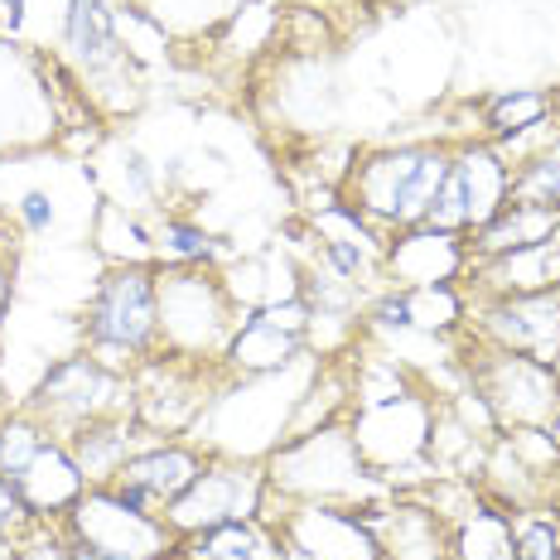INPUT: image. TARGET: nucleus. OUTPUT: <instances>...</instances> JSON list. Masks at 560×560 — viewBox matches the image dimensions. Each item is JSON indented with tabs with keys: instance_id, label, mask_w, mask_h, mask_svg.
Wrapping results in <instances>:
<instances>
[{
	"instance_id": "2eb2a0df",
	"label": "nucleus",
	"mask_w": 560,
	"mask_h": 560,
	"mask_svg": "<svg viewBox=\"0 0 560 560\" xmlns=\"http://www.w3.org/2000/svg\"><path fill=\"white\" fill-rule=\"evenodd\" d=\"M136 440H140L136 416H102V420H88V425L68 430L63 445L73 454L78 469H83L88 488H102V483H112L116 469L136 454Z\"/></svg>"
},
{
	"instance_id": "0eeeda50",
	"label": "nucleus",
	"mask_w": 560,
	"mask_h": 560,
	"mask_svg": "<svg viewBox=\"0 0 560 560\" xmlns=\"http://www.w3.org/2000/svg\"><path fill=\"white\" fill-rule=\"evenodd\" d=\"M503 203H508L503 155H498L493 145H459L450 155V174L425 213V228L459 237V232H469V228H483Z\"/></svg>"
},
{
	"instance_id": "7ed1b4c3",
	"label": "nucleus",
	"mask_w": 560,
	"mask_h": 560,
	"mask_svg": "<svg viewBox=\"0 0 560 560\" xmlns=\"http://www.w3.org/2000/svg\"><path fill=\"white\" fill-rule=\"evenodd\" d=\"M136 406V387L121 377V372H107L92 358H63L58 368L44 372L39 392L30 396L25 411L34 420L49 425V435L63 440L68 430L88 425V420H102V416H131Z\"/></svg>"
},
{
	"instance_id": "c756f323",
	"label": "nucleus",
	"mask_w": 560,
	"mask_h": 560,
	"mask_svg": "<svg viewBox=\"0 0 560 560\" xmlns=\"http://www.w3.org/2000/svg\"><path fill=\"white\" fill-rule=\"evenodd\" d=\"M556 560H560V556H556Z\"/></svg>"
},
{
	"instance_id": "c85d7f7f",
	"label": "nucleus",
	"mask_w": 560,
	"mask_h": 560,
	"mask_svg": "<svg viewBox=\"0 0 560 560\" xmlns=\"http://www.w3.org/2000/svg\"><path fill=\"white\" fill-rule=\"evenodd\" d=\"M170 560H194V556H184V551H174V556H170Z\"/></svg>"
},
{
	"instance_id": "6ab92c4d",
	"label": "nucleus",
	"mask_w": 560,
	"mask_h": 560,
	"mask_svg": "<svg viewBox=\"0 0 560 560\" xmlns=\"http://www.w3.org/2000/svg\"><path fill=\"white\" fill-rule=\"evenodd\" d=\"M508 203H532V208H556L560 213V136L517 170H508Z\"/></svg>"
},
{
	"instance_id": "f3484780",
	"label": "nucleus",
	"mask_w": 560,
	"mask_h": 560,
	"mask_svg": "<svg viewBox=\"0 0 560 560\" xmlns=\"http://www.w3.org/2000/svg\"><path fill=\"white\" fill-rule=\"evenodd\" d=\"M179 551L194 560H285V541L266 522L242 517V522H223V527L184 536Z\"/></svg>"
},
{
	"instance_id": "ddd939ff",
	"label": "nucleus",
	"mask_w": 560,
	"mask_h": 560,
	"mask_svg": "<svg viewBox=\"0 0 560 560\" xmlns=\"http://www.w3.org/2000/svg\"><path fill=\"white\" fill-rule=\"evenodd\" d=\"M387 261H392V276L401 280L406 290L450 285V280L464 271V247L454 232H435V228L416 223L401 232V242L392 247Z\"/></svg>"
},
{
	"instance_id": "b1692460",
	"label": "nucleus",
	"mask_w": 560,
	"mask_h": 560,
	"mask_svg": "<svg viewBox=\"0 0 560 560\" xmlns=\"http://www.w3.org/2000/svg\"><path fill=\"white\" fill-rule=\"evenodd\" d=\"M512 556L517 560H556L560 556L556 517H512Z\"/></svg>"
},
{
	"instance_id": "dca6fc26",
	"label": "nucleus",
	"mask_w": 560,
	"mask_h": 560,
	"mask_svg": "<svg viewBox=\"0 0 560 560\" xmlns=\"http://www.w3.org/2000/svg\"><path fill=\"white\" fill-rule=\"evenodd\" d=\"M560 232L556 208H532V203H503L483 228H474V261H493V256L551 242Z\"/></svg>"
},
{
	"instance_id": "aec40b11",
	"label": "nucleus",
	"mask_w": 560,
	"mask_h": 560,
	"mask_svg": "<svg viewBox=\"0 0 560 560\" xmlns=\"http://www.w3.org/2000/svg\"><path fill=\"white\" fill-rule=\"evenodd\" d=\"M49 425L44 420H34L30 411H15L0 420V478H5L10 488L20 483V474L34 464V454L49 445Z\"/></svg>"
},
{
	"instance_id": "4be33fe9",
	"label": "nucleus",
	"mask_w": 560,
	"mask_h": 560,
	"mask_svg": "<svg viewBox=\"0 0 560 560\" xmlns=\"http://www.w3.org/2000/svg\"><path fill=\"white\" fill-rule=\"evenodd\" d=\"M551 112H556V97H546V92H536V88L503 92V97L488 102V131H493V140H508L536 121H546Z\"/></svg>"
},
{
	"instance_id": "1a4fd4ad",
	"label": "nucleus",
	"mask_w": 560,
	"mask_h": 560,
	"mask_svg": "<svg viewBox=\"0 0 560 560\" xmlns=\"http://www.w3.org/2000/svg\"><path fill=\"white\" fill-rule=\"evenodd\" d=\"M305 334H310V305L300 295L271 300V305L252 310L247 319L232 329L223 358L242 372V377H261V372H276V368H285L290 358H300Z\"/></svg>"
},
{
	"instance_id": "bb28decb",
	"label": "nucleus",
	"mask_w": 560,
	"mask_h": 560,
	"mask_svg": "<svg viewBox=\"0 0 560 560\" xmlns=\"http://www.w3.org/2000/svg\"><path fill=\"white\" fill-rule=\"evenodd\" d=\"M30 508H25V498L15 493V488L5 483V478H0V536L5 532H20V527H30Z\"/></svg>"
},
{
	"instance_id": "423d86ee",
	"label": "nucleus",
	"mask_w": 560,
	"mask_h": 560,
	"mask_svg": "<svg viewBox=\"0 0 560 560\" xmlns=\"http://www.w3.org/2000/svg\"><path fill=\"white\" fill-rule=\"evenodd\" d=\"M478 396L488 416L512 430H551L560 420V368L527 353L498 348L478 372Z\"/></svg>"
},
{
	"instance_id": "20e7f679",
	"label": "nucleus",
	"mask_w": 560,
	"mask_h": 560,
	"mask_svg": "<svg viewBox=\"0 0 560 560\" xmlns=\"http://www.w3.org/2000/svg\"><path fill=\"white\" fill-rule=\"evenodd\" d=\"M63 527L107 560H170L179 551V532L160 512L126 508L112 488H88L78 508L63 517Z\"/></svg>"
},
{
	"instance_id": "cd10ccee",
	"label": "nucleus",
	"mask_w": 560,
	"mask_h": 560,
	"mask_svg": "<svg viewBox=\"0 0 560 560\" xmlns=\"http://www.w3.org/2000/svg\"><path fill=\"white\" fill-rule=\"evenodd\" d=\"M20 218H25V228H30V232H49V223H54V203H49V194L30 189L25 198H20Z\"/></svg>"
},
{
	"instance_id": "f257e3e1",
	"label": "nucleus",
	"mask_w": 560,
	"mask_h": 560,
	"mask_svg": "<svg viewBox=\"0 0 560 560\" xmlns=\"http://www.w3.org/2000/svg\"><path fill=\"white\" fill-rule=\"evenodd\" d=\"M450 145H401V150H377L353 170L348 189L353 208L372 223L387 228H416L425 223L430 203H435L440 184L450 174Z\"/></svg>"
},
{
	"instance_id": "39448f33",
	"label": "nucleus",
	"mask_w": 560,
	"mask_h": 560,
	"mask_svg": "<svg viewBox=\"0 0 560 560\" xmlns=\"http://www.w3.org/2000/svg\"><path fill=\"white\" fill-rule=\"evenodd\" d=\"M160 280V338L179 358H203L228 348V290L198 266H165Z\"/></svg>"
},
{
	"instance_id": "f8f14e48",
	"label": "nucleus",
	"mask_w": 560,
	"mask_h": 560,
	"mask_svg": "<svg viewBox=\"0 0 560 560\" xmlns=\"http://www.w3.org/2000/svg\"><path fill=\"white\" fill-rule=\"evenodd\" d=\"M15 493L25 498L34 522H63L68 512L78 508V498L88 493V478L73 464V454H68L63 440H49V445L34 454L30 469L20 474Z\"/></svg>"
},
{
	"instance_id": "4468645a",
	"label": "nucleus",
	"mask_w": 560,
	"mask_h": 560,
	"mask_svg": "<svg viewBox=\"0 0 560 560\" xmlns=\"http://www.w3.org/2000/svg\"><path fill=\"white\" fill-rule=\"evenodd\" d=\"M478 285L493 300H517V295H551L560 290V237L536 242V247L478 261Z\"/></svg>"
},
{
	"instance_id": "393cba45",
	"label": "nucleus",
	"mask_w": 560,
	"mask_h": 560,
	"mask_svg": "<svg viewBox=\"0 0 560 560\" xmlns=\"http://www.w3.org/2000/svg\"><path fill=\"white\" fill-rule=\"evenodd\" d=\"M411 305V329H450L459 314V295L450 285H425V290H406Z\"/></svg>"
},
{
	"instance_id": "a878e982",
	"label": "nucleus",
	"mask_w": 560,
	"mask_h": 560,
	"mask_svg": "<svg viewBox=\"0 0 560 560\" xmlns=\"http://www.w3.org/2000/svg\"><path fill=\"white\" fill-rule=\"evenodd\" d=\"M15 560H68V527L63 522H30L20 532Z\"/></svg>"
},
{
	"instance_id": "9b49d317",
	"label": "nucleus",
	"mask_w": 560,
	"mask_h": 560,
	"mask_svg": "<svg viewBox=\"0 0 560 560\" xmlns=\"http://www.w3.org/2000/svg\"><path fill=\"white\" fill-rule=\"evenodd\" d=\"M483 329H488V338H493V348L556 363L560 358V290H551V295L493 300Z\"/></svg>"
},
{
	"instance_id": "6e6552de",
	"label": "nucleus",
	"mask_w": 560,
	"mask_h": 560,
	"mask_svg": "<svg viewBox=\"0 0 560 560\" xmlns=\"http://www.w3.org/2000/svg\"><path fill=\"white\" fill-rule=\"evenodd\" d=\"M261 498H266V474H256L252 464H213L208 459L203 474L165 508V522L184 541V536H194V532L256 517V512H261Z\"/></svg>"
},
{
	"instance_id": "9d476101",
	"label": "nucleus",
	"mask_w": 560,
	"mask_h": 560,
	"mask_svg": "<svg viewBox=\"0 0 560 560\" xmlns=\"http://www.w3.org/2000/svg\"><path fill=\"white\" fill-rule=\"evenodd\" d=\"M203 464L208 459L194 454L189 445H150V450H136L131 459L116 469L112 483H102V488H112L126 508L160 512V517H165V508L203 474Z\"/></svg>"
},
{
	"instance_id": "412c9836",
	"label": "nucleus",
	"mask_w": 560,
	"mask_h": 560,
	"mask_svg": "<svg viewBox=\"0 0 560 560\" xmlns=\"http://www.w3.org/2000/svg\"><path fill=\"white\" fill-rule=\"evenodd\" d=\"M150 242H155V256L165 266H203L218 256V242L198 223H189V218H165V223L150 232Z\"/></svg>"
},
{
	"instance_id": "a211bd4d",
	"label": "nucleus",
	"mask_w": 560,
	"mask_h": 560,
	"mask_svg": "<svg viewBox=\"0 0 560 560\" xmlns=\"http://www.w3.org/2000/svg\"><path fill=\"white\" fill-rule=\"evenodd\" d=\"M63 39L68 54L88 68V73H102V68L121 63V39H116V15L102 0H68L63 15Z\"/></svg>"
},
{
	"instance_id": "f03ea898",
	"label": "nucleus",
	"mask_w": 560,
	"mask_h": 560,
	"mask_svg": "<svg viewBox=\"0 0 560 560\" xmlns=\"http://www.w3.org/2000/svg\"><path fill=\"white\" fill-rule=\"evenodd\" d=\"M88 348H121L145 358L160 338V280L150 266H112L97 280L83 314Z\"/></svg>"
},
{
	"instance_id": "5701e85b",
	"label": "nucleus",
	"mask_w": 560,
	"mask_h": 560,
	"mask_svg": "<svg viewBox=\"0 0 560 560\" xmlns=\"http://www.w3.org/2000/svg\"><path fill=\"white\" fill-rule=\"evenodd\" d=\"M459 560H517L512 556V522L498 512H478L459 536Z\"/></svg>"
}]
</instances>
